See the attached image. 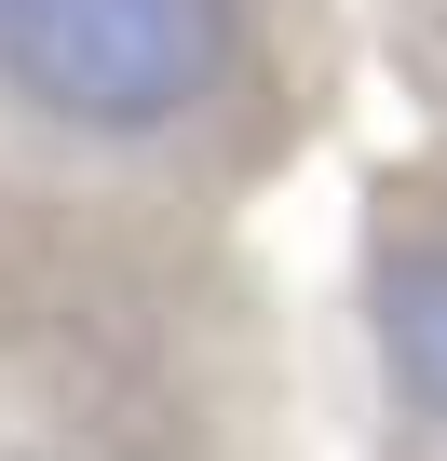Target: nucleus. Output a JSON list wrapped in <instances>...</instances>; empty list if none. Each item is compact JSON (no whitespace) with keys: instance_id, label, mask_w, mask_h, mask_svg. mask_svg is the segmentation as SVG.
I'll return each mask as SVG.
<instances>
[{"instance_id":"nucleus-1","label":"nucleus","mask_w":447,"mask_h":461,"mask_svg":"<svg viewBox=\"0 0 447 461\" xmlns=\"http://www.w3.org/2000/svg\"><path fill=\"white\" fill-rule=\"evenodd\" d=\"M0 68L68 136H163L231 68V0H0Z\"/></svg>"},{"instance_id":"nucleus-2","label":"nucleus","mask_w":447,"mask_h":461,"mask_svg":"<svg viewBox=\"0 0 447 461\" xmlns=\"http://www.w3.org/2000/svg\"><path fill=\"white\" fill-rule=\"evenodd\" d=\"M366 326H380V366L420 420H447V245H393L366 272Z\"/></svg>"}]
</instances>
